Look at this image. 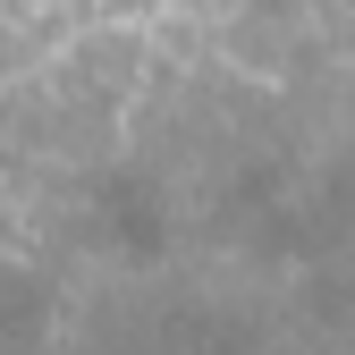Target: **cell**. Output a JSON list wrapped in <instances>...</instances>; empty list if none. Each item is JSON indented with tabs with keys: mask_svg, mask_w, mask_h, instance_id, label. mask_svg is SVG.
<instances>
[{
	"mask_svg": "<svg viewBox=\"0 0 355 355\" xmlns=\"http://www.w3.org/2000/svg\"><path fill=\"white\" fill-rule=\"evenodd\" d=\"M85 229H94L102 254H119V262H136V271H153V262L169 254V237H178L169 187H161L153 169H136V161H110V169L94 178V195H85Z\"/></svg>",
	"mask_w": 355,
	"mask_h": 355,
	"instance_id": "cell-1",
	"label": "cell"
},
{
	"mask_svg": "<svg viewBox=\"0 0 355 355\" xmlns=\"http://www.w3.org/2000/svg\"><path fill=\"white\" fill-rule=\"evenodd\" d=\"M42 322H51V288H42L26 262H0V347H34L42 338Z\"/></svg>",
	"mask_w": 355,
	"mask_h": 355,
	"instance_id": "cell-2",
	"label": "cell"
}]
</instances>
